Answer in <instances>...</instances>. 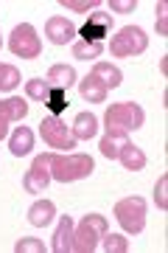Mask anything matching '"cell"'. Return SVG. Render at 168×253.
<instances>
[{
    "label": "cell",
    "mask_w": 168,
    "mask_h": 253,
    "mask_svg": "<svg viewBox=\"0 0 168 253\" xmlns=\"http://www.w3.org/2000/svg\"><path fill=\"white\" fill-rule=\"evenodd\" d=\"M96 169V163L90 155L81 152H67V155H53L51 158V177L59 183H73L90 177Z\"/></svg>",
    "instance_id": "6da1fadb"
},
{
    "label": "cell",
    "mask_w": 168,
    "mask_h": 253,
    "mask_svg": "<svg viewBox=\"0 0 168 253\" xmlns=\"http://www.w3.org/2000/svg\"><path fill=\"white\" fill-rule=\"evenodd\" d=\"M143 121H146L143 107L132 104V101H118V104H112L106 110V116H104L106 132H121V135H129L132 129H140Z\"/></svg>",
    "instance_id": "7a4b0ae2"
},
{
    "label": "cell",
    "mask_w": 168,
    "mask_h": 253,
    "mask_svg": "<svg viewBox=\"0 0 168 253\" xmlns=\"http://www.w3.org/2000/svg\"><path fill=\"white\" fill-rule=\"evenodd\" d=\"M106 234V217L87 214L73 231V253H93L98 251V242Z\"/></svg>",
    "instance_id": "3957f363"
},
{
    "label": "cell",
    "mask_w": 168,
    "mask_h": 253,
    "mask_svg": "<svg viewBox=\"0 0 168 253\" xmlns=\"http://www.w3.org/2000/svg\"><path fill=\"white\" fill-rule=\"evenodd\" d=\"M146 48H149V37H146V31L137 28V26H124L115 37H112V42H109V51H112V56H118V59L143 54Z\"/></svg>",
    "instance_id": "277c9868"
},
{
    "label": "cell",
    "mask_w": 168,
    "mask_h": 253,
    "mask_svg": "<svg viewBox=\"0 0 168 253\" xmlns=\"http://www.w3.org/2000/svg\"><path fill=\"white\" fill-rule=\"evenodd\" d=\"M115 217L126 234H140L146 225V200L143 197H124L115 203Z\"/></svg>",
    "instance_id": "5b68a950"
},
{
    "label": "cell",
    "mask_w": 168,
    "mask_h": 253,
    "mask_svg": "<svg viewBox=\"0 0 168 253\" xmlns=\"http://www.w3.org/2000/svg\"><path fill=\"white\" fill-rule=\"evenodd\" d=\"M9 51L14 56H23V59H36V56L42 54V42L36 37V28L28 26V23L14 26V31L9 37Z\"/></svg>",
    "instance_id": "8992f818"
},
{
    "label": "cell",
    "mask_w": 168,
    "mask_h": 253,
    "mask_svg": "<svg viewBox=\"0 0 168 253\" xmlns=\"http://www.w3.org/2000/svg\"><path fill=\"white\" fill-rule=\"evenodd\" d=\"M39 135L53 149H67V152L76 149V138H73V132L67 129V124L59 116H45L39 121Z\"/></svg>",
    "instance_id": "52a82bcc"
},
{
    "label": "cell",
    "mask_w": 168,
    "mask_h": 253,
    "mask_svg": "<svg viewBox=\"0 0 168 253\" xmlns=\"http://www.w3.org/2000/svg\"><path fill=\"white\" fill-rule=\"evenodd\" d=\"M51 158H53V152H45V155H36L34 158L31 169H28L26 177H23V189H26L28 194H42V191L48 189V183L53 180L51 177Z\"/></svg>",
    "instance_id": "ba28073f"
},
{
    "label": "cell",
    "mask_w": 168,
    "mask_h": 253,
    "mask_svg": "<svg viewBox=\"0 0 168 253\" xmlns=\"http://www.w3.org/2000/svg\"><path fill=\"white\" fill-rule=\"evenodd\" d=\"M109 28H112V14H106V11H93L90 20L79 28V34H81L84 42H104V37L109 34Z\"/></svg>",
    "instance_id": "9c48e42d"
},
{
    "label": "cell",
    "mask_w": 168,
    "mask_h": 253,
    "mask_svg": "<svg viewBox=\"0 0 168 253\" xmlns=\"http://www.w3.org/2000/svg\"><path fill=\"white\" fill-rule=\"evenodd\" d=\"M45 37L51 40L53 45H67V42H73V37H76V26L67 17L56 14V17H51L45 23Z\"/></svg>",
    "instance_id": "30bf717a"
},
{
    "label": "cell",
    "mask_w": 168,
    "mask_h": 253,
    "mask_svg": "<svg viewBox=\"0 0 168 253\" xmlns=\"http://www.w3.org/2000/svg\"><path fill=\"white\" fill-rule=\"evenodd\" d=\"M79 90H81V99L90 101V104H104L109 90H106V84L98 79L96 73H87L84 79L79 82Z\"/></svg>",
    "instance_id": "8fae6325"
},
{
    "label": "cell",
    "mask_w": 168,
    "mask_h": 253,
    "mask_svg": "<svg viewBox=\"0 0 168 253\" xmlns=\"http://www.w3.org/2000/svg\"><path fill=\"white\" fill-rule=\"evenodd\" d=\"M73 231H76V225H73L70 217L59 219V225H56V231H53L51 251L53 253H73Z\"/></svg>",
    "instance_id": "7c38bea8"
},
{
    "label": "cell",
    "mask_w": 168,
    "mask_h": 253,
    "mask_svg": "<svg viewBox=\"0 0 168 253\" xmlns=\"http://www.w3.org/2000/svg\"><path fill=\"white\" fill-rule=\"evenodd\" d=\"M53 217H56V206H53L51 200H36L34 206L28 208V222H31L34 228L51 225Z\"/></svg>",
    "instance_id": "4fadbf2b"
},
{
    "label": "cell",
    "mask_w": 168,
    "mask_h": 253,
    "mask_svg": "<svg viewBox=\"0 0 168 253\" xmlns=\"http://www.w3.org/2000/svg\"><path fill=\"white\" fill-rule=\"evenodd\" d=\"M9 149L14 158H23L34 149V132L28 129V126H17L14 132L9 135Z\"/></svg>",
    "instance_id": "5bb4252c"
},
{
    "label": "cell",
    "mask_w": 168,
    "mask_h": 253,
    "mask_svg": "<svg viewBox=\"0 0 168 253\" xmlns=\"http://www.w3.org/2000/svg\"><path fill=\"white\" fill-rule=\"evenodd\" d=\"M73 138L76 141H90V138H96L98 132V118L93 113H79V116L73 118Z\"/></svg>",
    "instance_id": "9a60e30c"
},
{
    "label": "cell",
    "mask_w": 168,
    "mask_h": 253,
    "mask_svg": "<svg viewBox=\"0 0 168 253\" xmlns=\"http://www.w3.org/2000/svg\"><path fill=\"white\" fill-rule=\"evenodd\" d=\"M45 82H48V87L67 90V87L76 84V71H73L70 65H53L51 71H48V76H45Z\"/></svg>",
    "instance_id": "2e32d148"
},
{
    "label": "cell",
    "mask_w": 168,
    "mask_h": 253,
    "mask_svg": "<svg viewBox=\"0 0 168 253\" xmlns=\"http://www.w3.org/2000/svg\"><path fill=\"white\" fill-rule=\"evenodd\" d=\"M126 144H129V135H121V132H106V135L101 138L98 149H101V155H104V158L118 161V155H121V149H124Z\"/></svg>",
    "instance_id": "e0dca14e"
},
{
    "label": "cell",
    "mask_w": 168,
    "mask_h": 253,
    "mask_svg": "<svg viewBox=\"0 0 168 253\" xmlns=\"http://www.w3.org/2000/svg\"><path fill=\"white\" fill-rule=\"evenodd\" d=\"M118 161H121V166L129 169V172H140L143 166H146V152H143L140 146L126 144L124 149H121V155H118Z\"/></svg>",
    "instance_id": "ac0fdd59"
},
{
    "label": "cell",
    "mask_w": 168,
    "mask_h": 253,
    "mask_svg": "<svg viewBox=\"0 0 168 253\" xmlns=\"http://www.w3.org/2000/svg\"><path fill=\"white\" fill-rule=\"evenodd\" d=\"M90 73H96L98 79L106 84V90H115V87H121V82H124V73L118 71L115 65H109V62H96V68Z\"/></svg>",
    "instance_id": "d6986e66"
},
{
    "label": "cell",
    "mask_w": 168,
    "mask_h": 253,
    "mask_svg": "<svg viewBox=\"0 0 168 253\" xmlns=\"http://www.w3.org/2000/svg\"><path fill=\"white\" fill-rule=\"evenodd\" d=\"M0 116H6L9 121H23L28 116V104L20 96H11V99L0 101Z\"/></svg>",
    "instance_id": "ffe728a7"
},
{
    "label": "cell",
    "mask_w": 168,
    "mask_h": 253,
    "mask_svg": "<svg viewBox=\"0 0 168 253\" xmlns=\"http://www.w3.org/2000/svg\"><path fill=\"white\" fill-rule=\"evenodd\" d=\"M101 51H104V42H84V40H79V42H73V56L76 59H98L101 56Z\"/></svg>",
    "instance_id": "44dd1931"
},
{
    "label": "cell",
    "mask_w": 168,
    "mask_h": 253,
    "mask_svg": "<svg viewBox=\"0 0 168 253\" xmlns=\"http://www.w3.org/2000/svg\"><path fill=\"white\" fill-rule=\"evenodd\" d=\"M98 248L104 253H126L129 251V239L121 234H104V239L98 242Z\"/></svg>",
    "instance_id": "7402d4cb"
},
{
    "label": "cell",
    "mask_w": 168,
    "mask_h": 253,
    "mask_svg": "<svg viewBox=\"0 0 168 253\" xmlns=\"http://www.w3.org/2000/svg\"><path fill=\"white\" fill-rule=\"evenodd\" d=\"M17 84H20V71L14 65L0 62V93H11Z\"/></svg>",
    "instance_id": "603a6c76"
},
{
    "label": "cell",
    "mask_w": 168,
    "mask_h": 253,
    "mask_svg": "<svg viewBox=\"0 0 168 253\" xmlns=\"http://www.w3.org/2000/svg\"><path fill=\"white\" fill-rule=\"evenodd\" d=\"M48 93H51V87H48V82L45 79H28L26 82V96L34 101H48Z\"/></svg>",
    "instance_id": "cb8c5ba5"
},
{
    "label": "cell",
    "mask_w": 168,
    "mask_h": 253,
    "mask_svg": "<svg viewBox=\"0 0 168 253\" xmlns=\"http://www.w3.org/2000/svg\"><path fill=\"white\" fill-rule=\"evenodd\" d=\"M45 104L51 110V116H59V113H65V107H67V96H65V90H59V87H51Z\"/></svg>",
    "instance_id": "d4e9b609"
},
{
    "label": "cell",
    "mask_w": 168,
    "mask_h": 253,
    "mask_svg": "<svg viewBox=\"0 0 168 253\" xmlns=\"http://www.w3.org/2000/svg\"><path fill=\"white\" fill-rule=\"evenodd\" d=\"M154 203H157L160 211L168 208V174H163L157 180V189H154Z\"/></svg>",
    "instance_id": "484cf974"
},
{
    "label": "cell",
    "mask_w": 168,
    "mask_h": 253,
    "mask_svg": "<svg viewBox=\"0 0 168 253\" xmlns=\"http://www.w3.org/2000/svg\"><path fill=\"white\" fill-rule=\"evenodd\" d=\"M14 251L17 253H42L45 245L39 242V239H34V236H23V239L14 245Z\"/></svg>",
    "instance_id": "4316f807"
},
{
    "label": "cell",
    "mask_w": 168,
    "mask_h": 253,
    "mask_svg": "<svg viewBox=\"0 0 168 253\" xmlns=\"http://www.w3.org/2000/svg\"><path fill=\"white\" fill-rule=\"evenodd\" d=\"M62 6L67 11H96L98 6H101V0H62Z\"/></svg>",
    "instance_id": "83f0119b"
},
{
    "label": "cell",
    "mask_w": 168,
    "mask_h": 253,
    "mask_svg": "<svg viewBox=\"0 0 168 253\" xmlns=\"http://www.w3.org/2000/svg\"><path fill=\"white\" fill-rule=\"evenodd\" d=\"M168 6L166 3H157V34L160 37H166L168 34Z\"/></svg>",
    "instance_id": "f1b7e54d"
},
{
    "label": "cell",
    "mask_w": 168,
    "mask_h": 253,
    "mask_svg": "<svg viewBox=\"0 0 168 253\" xmlns=\"http://www.w3.org/2000/svg\"><path fill=\"white\" fill-rule=\"evenodd\" d=\"M134 0H112V11L115 14H129V11H134Z\"/></svg>",
    "instance_id": "f546056e"
},
{
    "label": "cell",
    "mask_w": 168,
    "mask_h": 253,
    "mask_svg": "<svg viewBox=\"0 0 168 253\" xmlns=\"http://www.w3.org/2000/svg\"><path fill=\"white\" fill-rule=\"evenodd\" d=\"M9 124H11L9 118L0 116V141H3V138H9Z\"/></svg>",
    "instance_id": "4dcf8cb0"
},
{
    "label": "cell",
    "mask_w": 168,
    "mask_h": 253,
    "mask_svg": "<svg viewBox=\"0 0 168 253\" xmlns=\"http://www.w3.org/2000/svg\"><path fill=\"white\" fill-rule=\"evenodd\" d=\"M0 48H3V37H0Z\"/></svg>",
    "instance_id": "1f68e13d"
}]
</instances>
